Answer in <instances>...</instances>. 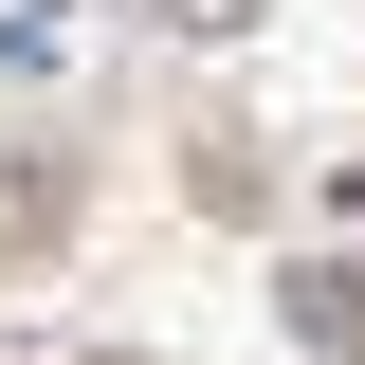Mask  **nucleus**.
Instances as JSON below:
<instances>
[{"mask_svg": "<svg viewBox=\"0 0 365 365\" xmlns=\"http://www.w3.org/2000/svg\"><path fill=\"white\" fill-rule=\"evenodd\" d=\"M73 73V0H0V91H55Z\"/></svg>", "mask_w": 365, "mask_h": 365, "instance_id": "nucleus-1", "label": "nucleus"}, {"mask_svg": "<svg viewBox=\"0 0 365 365\" xmlns=\"http://www.w3.org/2000/svg\"><path fill=\"white\" fill-rule=\"evenodd\" d=\"M165 19H182V37H220V19H256V0H165Z\"/></svg>", "mask_w": 365, "mask_h": 365, "instance_id": "nucleus-2", "label": "nucleus"}]
</instances>
